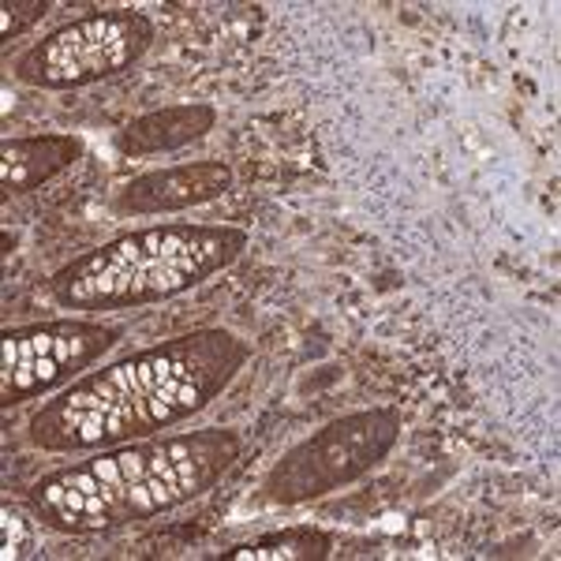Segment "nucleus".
<instances>
[{
    "instance_id": "f257e3e1",
    "label": "nucleus",
    "mask_w": 561,
    "mask_h": 561,
    "mask_svg": "<svg viewBox=\"0 0 561 561\" xmlns=\"http://www.w3.org/2000/svg\"><path fill=\"white\" fill-rule=\"evenodd\" d=\"M243 364L248 345L229 330L184 333L79 378L31 415L26 438L45 454H83L153 438L203 412Z\"/></svg>"
},
{
    "instance_id": "f03ea898",
    "label": "nucleus",
    "mask_w": 561,
    "mask_h": 561,
    "mask_svg": "<svg viewBox=\"0 0 561 561\" xmlns=\"http://www.w3.org/2000/svg\"><path fill=\"white\" fill-rule=\"evenodd\" d=\"M237 460L240 438L217 427L124 442L45 476L31 491V510L45 528L68 536L128 528L206 494Z\"/></svg>"
},
{
    "instance_id": "7ed1b4c3",
    "label": "nucleus",
    "mask_w": 561,
    "mask_h": 561,
    "mask_svg": "<svg viewBox=\"0 0 561 561\" xmlns=\"http://www.w3.org/2000/svg\"><path fill=\"white\" fill-rule=\"evenodd\" d=\"M248 232L232 225H158L87 251L49 280L60 307L76 311H124L169 300L232 266Z\"/></svg>"
},
{
    "instance_id": "20e7f679",
    "label": "nucleus",
    "mask_w": 561,
    "mask_h": 561,
    "mask_svg": "<svg viewBox=\"0 0 561 561\" xmlns=\"http://www.w3.org/2000/svg\"><path fill=\"white\" fill-rule=\"evenodd\" d=\"M401 438V412L364 409L325 423L304 438L262 479V497L274 505H304L356 483L389 457Z\"/></svg>"
},
{
    "instance_id": "39448f33",
    "label": "nucleus",
    "mask_w": 561,
    "mask_h": 561,
    "mask_svg": "<svg viewBox=\"0 0 561 561\" xmlns=\"http://www.w3.org/2000/svg\"><path fill=\"white\" fill-rule=\"evenodd\" d=\"M153 23L142 12H102L45 34L15 60V79L45 90L87 87L131 68L153 45Z\"/></svg>"
},
{
    "instance_id": "423d86ee",
    "label": "nucleus",
    "mask_w": 561,
    "mask_h": 561,
    "mask_svg": "<svg viewBox=\"0 0 561 561\" xmlns=\"http://www.w3.org/2000/svg\"><path fill=\"white\" fill-rule=\"evenodd\" d=\"M121 330L83 319H57L38 325H20L4 333L0 352V404L12 409L38 393L65 386L79 370L116 345Z\"/></svg>"
},
{
    "instance_id": "0eeeda50",
    "label": "nucleus",
    "mask_w": 561,
    "mask_h": 561,
    "mask_svg": "<svg viewBox=\"0 0 561 561\" xmlns=\"http://www.w3.org/2000/svg\"><path fill=\"white\" fill-rule=\"evenodd\" d=\"M232 187V169L225 161H187V165L153 169L121 187V214H176L187 206L221 198Z\"/></svg>"
},
{
    "instance_id": "6e6552de",
    "label": "nucleus",
    "mask_w": 561,
    "mask_h": 561,
    "mask_svg": "<svg viewBox=\"0 0 561 561\" xmlns=\"http://www.w3.org/2000/svg\"><path fill=\"white\" fill-rule=\"evenodd\" d=\"M83 158V142L71 135H34V139L0 142V187L8 195H26L45 180L65 173Z\"/></svg>"
},
{
    "instance_id": "1a4fd4ad",
    "label": "nucleus",
    "mask_w": 561,
    "mask_h": 561,
    "mask_svg": "<svg viewBox=\"0 0 561 561\" xmlns=\"http://www.w3.org/2000/svg\"><path fill=\"white\" fill-rule=\"evenodd\" d=\"M217 124L214 105L203 102H187V105H165L153 108V113L131 121L121 135V150L124 153H165L180 150L187 142L203 139Z\"/></svg>"
},
{
    "instance_id": "9d476101",
    "label": "nucleus",
    "mask_w": 561,
    "mask_h": 561,
    "mask_svg": "<svg viewBox=\"0 0 561 561\" xmlns=\"http://www.w3.org/2000/svg\"><path fill=\"white\" fill-rule=\"evenodd\" d=\"M333 550V539L314 528H288L262 536L255 542H243L237 550H225L229 561H322Z\"/></svg>"
},
{
    "instance_id": "9b49d317",
    "label": "nucleus",
    "mask_w": 561,
    "mask_h": 561,
    "mask_svg": "<svg viewBox=\"0 0 561 561\" xmlns=\"http://www.w3.org/2000/svg\"><path fill=\"white\" fill-rule=\"evenodd\" d=\"M45 15V0H4L0 4V38H15Z\"/></svg>"
}]
</instances>
